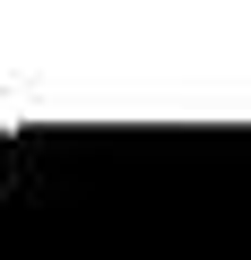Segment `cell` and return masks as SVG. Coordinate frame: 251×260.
Wrapping results in <instances>:
<instances>
[{"instance_id":"1","label":"cell","mask_w":251,"mask_h":260,"mask_svg":"<svg viewBox=\"0 0 251 260\" xmlns=\"http://www.w3.org/2000/svg\"><path fill=\"white\" fill-rule=\"evenodd\" d=\"M0 260H251V121H0Z\"/></svg>"}]
</instances>
